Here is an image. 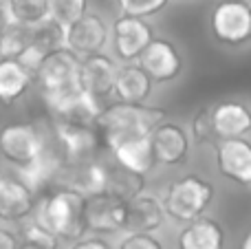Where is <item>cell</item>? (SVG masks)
Returning <instances> with one entry per match:
<instances>
[{"mask_svg":"<svg viewBox=\"0 0 251 249\" xmlns=\"http://www.w3.org/2000/svg\"><path fill=\"white\" fill-rule=\"evenodd\" d=\"M165 119V113L159 108H152L146 104H113L108 108H101L97 115L95 128L100 132V139L108 148L130 137L150 135V130L159 122Z\"/></svg>","mask_w":251,"mask_h":249,"instance_id":"1","label":"cell"},{"mask_svg":"<svg viewBox=\"0 0 251 249\" xmlns=\"http://www.w3.org/2000/svg\"><path fill=\"white\" fill-rule=\"evenodd\" d=\"M84 199L86 194L75 190L73 185L53 190L38 205V221L60 241H79L86 232Z\"/></svg>","mask_w":251,"mask_h":249,"instance_id":"2","label":"cell"},{"mask_svg":"<svg viewBox=\"0 0 251 249\" xmlns=\"http://www.w3.org/2000/svg\"><path fill=\"white\" fill-rule=\"evenodd\" d=\"M79 62L82 57L75 55L66 47L53 49L42 57L33 73V82H38L44 101H51L55 97L82 88L79 86Z\"/></svg>","mask_w":251,"mask_h":249,"instance_id":"3","label":"cell"},{"mask_svg":"<svg viewBox=\"0 0 251 249\" xmlns=\"http://www.w3.org/2000/svg\"><path fill=\"white\" fill-rule=\"evenodd\" d=\"M214 201V185L203 176L187 174L174 181L163 197V212L176 223H190L205 214Z\"/></svg>","mask_w":251,"mask_h":249,"instance_id":"4","label":"cell"},{"mask_svg":"<svg viewBox=\"0 0 251 249\" xmlns=\"http://www.w3.org/2000/svg\"><path fill=\"white\" fill-rule=\"evenodd\" d=\"M47 154L40 130L31 124H7L0 130V157L26 170L40 157Z\"/></svg>","mask_w":251,"mask_h":249,"instance_id":"5","label":"cell"},{"mask_svg":"<svg viewBox=\"0 0 251 249\" xmlns=\"http://www.w3.org/2000/svg\"><path fill=\"white\" fill-rule=\"evenodd\" d=\"M209 25L214 38L225 47H243L251 40V11L243 0H221Z\"/></svg>","mask_w":251,"mask_h":249,"instance_id":"6","label":"cell"},{"mask_svg":"<svg viewBox=\"0 0 251 249\" xmlns=\"http://www.w3.org/2000/svg\"><path fill=\"white\" fill-rule=\"evenodd\" d=\"M128 201L113 192H95L84 199V225L86 232L115 234L126 229Z\"/></svg>","mask_w":251,"mask_h":249,"instance_id":"7","label":"cell"},{"mask_svg":"<svg viewBox=\"0 0 251 249\" xmlns=\"http://www.w3.org/2000/svg\"><path fill=\"white\" fill-rule=\"evenodd\" d=\"M139 66L150 75L152 82H172L183 73L185 60L170 40L152 38L139 55Z\"/></svg>","mask_w":251,"mask_h":249,"instance_id":"8","label":"cell"},{"mask_svg":"<svg viewBox=\"0 0 251 249\" xmlns=\"http://www.w3.org/2000/svg\"><path fill=\"white\" fill-rule=\"evenodd\" d=\"M150 144L154 161L161 166H181L190 154V135L176 122L163 119L150 130Z\"/></svg>","mask_w":251,"mask_h":249,"instance_id":"9","label":"cell"},{"mask_svg":"<svg viewBox=\"0 0 251 249\" xmlns=\"http://www.w3.org/2000/svg\"><path fill=\"white\" fill-rule=\"evenodd\" d=\"M106 42H108V25L97 13L86 11L79 20L64 29V47L79 57L100 53Z\"/></svg>","mask_w":251,"mask_h":249,"instance_id":"10","label":"cell"},{"mask_svg":"<svg viewBox=\"0 0 251 249\" xmlns=\"http://www.w3.org/2000/svg\"><path fill=\"white\" fill-rule=\"evenodd\" d=\"M216 168L231 183L249 188L251 185V141L247 137L218 139Z\"/></svg>","mask_w":251,"mask_h":249,"instance_id":"11","label":"cell"},{"mask_svg":"<svg viewBox=\"0 0 251 249\" xmlns=\"http://www.w3.org/2000/svg\"><path fill=\"white\" fill-rule=\"evenodd\" d=\"M154 38L150 22L146 18H134V16H124L115 20L113 26V49L115 55L124 62H134L139 60L141 51L150 44Z\"/></svg>","mask_w":251,"mask_h":249,"instance_id":"12","label":"cell"},{"mask_svg":"<svg viewBox=\"0 0 251 249\" xmlns=\"http://www.w3.org/2000/svg\"><path fill=\"white\" fill-rule=\"evenodd\" d=\"M47 106L51 108L55 124L62 126H95L97 115L101 110L100 101L82 88L47 101Z\"/></svg>","mask_w":251,"mask_h":249,"instance_id":"13","label":"cell"},{"mask_svg":"<svg viewBox=\"0 0 251 249\" xmlns=\"http://www.w3.org/2000/svg\"><path fill=\"white\" fill-rule=\"evenodd\" d=\"M115 75H117V64L113 57L104 55L101 51L84 55L79 62V86L97 101L113 95Z\"/></svg>","mask_w":251,"mask_h":249,"instance_id":"14","label":"cell"},{"mask_svg":"<svg viewBox=\"0 0 251 249\" xmlns=\"http://www.w3.org/2000/svg\"><path fill=\"white\" fill-rule=\"evenodd\" d=\"M57 139L62 144L64 159L73 166H86L95 161L97 148H100V132L95 126H62L55 124Z\"/></svg>","mask_w":251,"mask_h":249,"instance_id":"15","label":"cell"},{"mask_svg":"<svg viewBox=\"0 0 251 249\" xmlns=\"http://www.w3.org/2000/svg\"><path fill=\"white\" fill-rule=\"evenodd\" d=\"M216 139L247 137L251 132V108L243 101H221L209 108Z\"/></svg>","mask_w":251,"mask_h":249,"instance_id":"16","label":"cell"},{"mask_svg":"<svg viewBox=\"0 0 251 249\" xmlns=\"http://www.w3.org/2000/svg\"><path fill=\"white\" fill-rule=\"evenodd\" d=\"M35 210V192L20 179L0 176V219L9 223L25 221Z\"/></svg>","mask_w":251,"mask_h":249,"instance_id":"17","label":"cell"},{"mask_svg":"<svg viewBox=\"0 0 251 249\" xmlns=\"http://www.w3.org/2000/svg\"><path fill=\"white\" fill-rule=\"evenodd\" d=\"M108 150L113 152L117 166L134 172V174L146 176V174H150L156 166L154 152H152V144H150V135L130 137V139H124V141H119V144H115L113 148H108Z\"/></svg>","mask_w":251,"mask_h":249,"instance_id":"18","label":"cell"},{"mask_svg":"<svg viewBox=\"0 0 251 249\" xmlns=\"http://www.w3.org/2000/svg\"><path fill=\"white\" fill-rule=\"evenodd\" d=\"M163 203L152 194L139 192L137 197H132L128 201L124 232H154L163 225Z\"/></svg>","mask_w":251,"mask_h":249,"instance_id":"19","label":"cell"},{"mask_svg":"<svg viewBox=\"0 0 251 249\" xmlns=\"http://www.w3.org/2000/svg\"><path fill=\"white\" fill-rule=\"evenodd\" d=\"M113 93L126 104H146L152 95V79L139 64L126 62L124 66H117Z\"/></svg>","mask_w":251,"mask_h":249,"instance_id":"20","label":"cell"},{"mask_svg":"<svg viewBox=\"0 0 251 249\" xmlns=\"http://www.w3.org/2000/svg\"><path fill=\"white\" fill-rule=\"evenodd\" d=\"M225 232L214 219L199 216V219L183 223L178 234V249H223Z\"/></svg>","mask_w":251,"mask_h":249,"instance_id":"21","label":"cell"},{"mask_svg":"<svg viewBox=\"0 0 251 249\" xmlns=\"http://www.w3.org/2000/svg\"><path fill=\"white\" fill-rule=\"evenodd\" d=\"M31 84H33V75L20 60L0 57V101L2 104L18 101L29 91Z\"/></svg>","mask_w":251,"mask_h":249,"instance_id":"22","label":"cell"},{"mask_svg":"<svg viewBox=\"0 0 251 249\" xmlns=\"http://www.w3.org/2000/svg\"><path fill=\"white\" fill-rule=\"evenodd\" d=\"M106 192H113L117 197L126 199V201H130L139 192H143V176L126 170L117 163H115V168L106 166Z\"/></svg>","mask_w":251,"mask_h":249,"instance_id":"23","label":"cell"},{"mask_svg":"<svg viewBox=\"0 0 251 249\" xmlns=\"http://www.w3.org/2000/svg\"><path fill=\"white\" fill-rule=\"evenodd\" d=\"M31 42V29L20 22H7L0 33V57L18 60Z\"/></svg>","mask_w":251,"mask_h":249,"instance_id":"24","label":"cell"},{"mask_svg":"<svg viewBox=\"0 0 251 249\" xmlns=\"http://www.w3.org/2000/svg\"><path fill=\"white\" fill-rule=\"evenodd\" d=\"M7 11L13 22L33 26L49 18V0H9Z\"/></svg>","mask_w":251,"mask_h":249,"instance_id":"25","label":"cell"},{"mask_svg":"<svg viewBox=\"0 0 251 249\" xmlns=\"http://www.w3.org/2000/svg\"><path fill=\"white\" fill-rule=\"evenodd\" d=\"M29 29H31V44L35 49H40L42 53H49L57 47H64V29L51 18L29 26Z\"/></svg>","mask_w":251,"mask_h":249,"instance_id":"26","label":"cell"},{"mask_svg":"<svg viewBox=\"0 0 251 249\" xmlns=\"http://www.w3.org/2000/svg\"><path fill=\"white\" fill-rule=\"evenodd\" d=\"M86 11L88 0H49V18L55 20L62 29L79 20Z\"/></svg>","mask_w":251,"mask_h":249,"instance_id":"27","label":"cell"},{"mask_svg":"<svg viewBox=\"0 0 251 249\" xmlns=\"http://www.w3.org/2000/svg\"><path fill=\"white\" fill-rule=\"evenodd\" d=\"M22 241H25L26 245H33L38 249H57L60 238H57L55 234H51L35 219V221H29L26 225H22Z\"/></svg>","mask_w":251,"mask_h":249,"instance_id":"28","label":"cell"},{"mask_svg":"<svg viewBox=\"0 0 251 249\" xmlns=\"http://www.w3.org/2000/svg\"><path fill=\"white\" fill-rule=\"evenodd\" d=\"M119 9L126 16L134 18H152L161 13L170 4V0H117Z\"/></svg>","mask_w":251,"mask_h":249,"instance_id":"29","label":"cell"},{"mask_svg":"<svg viewBox=\"0 0 251 249\" xmlns=\"http://www.w3.org/2000/svg\"><path fill=\"white\" fill-rule=\"evenodd\" d=\"M192 137L196 144H216V135H214V126H212V117H209V108H201L199 113L192 119Z\"/></svg>","mask_w":251,"mask_h":249,"instance_id":"30","label":"cell"},{"mask_svg":"<svg viewBox=\"0 0 251 249\" xmlns=\"http://www.w3.org/2000/svg\"><path fill=\"white\" fill-rule=\"evenodd\" d=\"M119 249H163V245L150 232H130L119 243Z\"/></svg>","mask_w":251,"mask_h":249,"instance_id":"31","label":"cell"},{"mask_svg":"<svg viewBox=\"0 0 251 249\" xmlns=\"http://www.w3.org/2000/svg\"><path fill=\"white\" fill-rule=\"evenodd\" d=\"M71 249H113L106 241H101V238H79V241H75V245Z\"/></svg>","mask_w":251,"mask_h":249,"instance_id":"32","label":"cell"},{"mask_svg":"<svg viewBox=\"0 0 251 249\" xmlns=\"http://www.w3.org/2000/svg\"><path fill=\"white\" fill-rule=\"evenodd\" d=\"M0 249H18V238L9 229L0 227Z\"/></svg>","mask_w":251,"mask_h":249,"instance_id":"33","label":"cell"},{"mask_svg":"<svg viewBox=\"0 0 251 249\" xmlns=\"http://www.w3.org/2000/svg\"><path fill=\"white\" fill-rule=\"evenodd\" d=\"M240 249H251V227H249V232H247V236H245L243 247H240Z\"/></svg>","mask_w":251,"mask_h":249,"instance_id":"34","label":"cell"},{"mask_svg":"<svg viewBox=\"0 0 251 249\" xmlns=\"http://www.w3.org/2000/svg\"><path fill=\"white\" fill-rule=\"evenodd\" d=\"M7 13H4V11H0V33H2V29H4V25H7Z\"/></svg>","mask_w":251,"mask_h":249,"instance_id":"35","label":"cell"},{"mask_svg":"<svg viewBox=\"0 0 251 249\" xmlns=\"http://www.w3.org/2000/svg\"><path fill=\"white\" fill-rule=\"evenodd\" d=\"M7 7H9V0H0V11L7 13Z\"/></svg>","mask_w":251,"mask_h":249,"instance_id":"36","label":"cell"},{"mask_svg":"<svg viewBox=\"0 0 251 249\" xmlns=\"http://www.w3.org/2000/svg\"><path fill=\"white\" fill-rule=\"evenodd\" d=\"M18 249H38V247H33V245H26V243H22V245H18Z\"/></svg>","mask_w":251,"mask_h":249,"instance_id":"37","label":"cell"},{"mask_svg":"<svg viewBox=\"0 0 251 249\" xmlns=\"http://www.w3.org/2000/svg\"><path fill=\"white\" fill-rule=\"evenodd\" d=\"M243 2L247 4V7H249V11H251V0H243Z\"/></svg>","mask_w":251,"mask_h":249,"instance_id":"38","label":"cell"},{"mask_svg":"<svg viewBox=\"0 0 251 249\" xmlns=\"http://www.w3.org/2000/svg\"><path fill=\"white\" fill-rule=\"evenodd\" d=\"M0 172H2V157H0Z\"/></svg>","mask_w":251,"mask_h":249,"instance_id":"39","label":"cell"}]
</instances>
